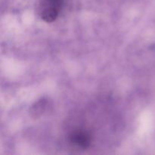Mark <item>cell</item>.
I'll list each match as a JSON object with an SVG mask.
<instances>
[{
	"instance_id": "cell-3",
	"label": "cell",
	"mask_w": 155,
	"mask_h": 155,
	"mask_svg": "<svg viewBox=\"0 0 155 155\" xmlns=\"http://www.w3.org/2000/svg\"><path fill=\"white\" fill-rule=\"evenodd\" d=\"M45 107H46V101L45 100H40L37 103H36L35 105H33L32 107V114L34 115L35 117L39 116V114H41L42 112H44Z\"/></svg>"
},
{
	"instance_id": "cell-2",
	"label": "cell",
	"mask_w": 155,
	"mask_h": 155,
	"mask_svg": "<svg viewBox=\"0 0 155 155\" xmlns=\"http://www.w3.org/2000/svg\"><path fill=\"white\" fill-rule=\"evenodd\" d=\"M68 140L74 146L86 149L92 144V136L90 132L86 129H77L70 133Z\"/></svg>"
},
{
	"instance_id": "cell-1",
	"label": "cell",
	"mask_w": 155,
	"mask_h": 155,
	"mask_svg": "<svg viewBox=\"0 0 155 155\" xmlns=\"http://www.w3.org/2000/svg\"><path fill=\"white\" fill-rule=\"evenodd\" d=\"M64 0H39L37 12L46 23H52L58 18L64 6Z\"/></svg>"
}]
</instances>
